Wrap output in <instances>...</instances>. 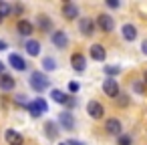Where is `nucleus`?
Returning a JSON list of instances; mask_svg holds the SVG:
<instances>
[{
	"label": "nucleus",
	"mask_w": 147,
	"mask_h": 145,
	"mask_svg": "<svg viewBox=\"0 0 147 145\" xmlns=\"http://www.w3.org/2000/svg\"><path fill=\"white\" fill-rule=\"evenodd\" d=\"M105 4H107V8H119V6H121L119 0H107Z\"/></svg>",
	"instance_id": "7c9ffc66"
},
{
	"label": "nucleus",
	"mask_w": 147,
	"mask_h": 145,
	"mask_svg": "<svg viewBox=\"0 0 147 145\" xmlns=\"http://www.w3.org/2000/svg\"><path fill=\"white\" fill-rule=\"evenodd\" d=\"M89 57H91L93 61H97V63H103V61L107 59V51H105V47H103V45L95 42V45H91V47H89Z\"/></svg>",
	"instance_id": "dca6fc26"
},
{
	"label": "nucleus",
	"mask_w": 147,
	"mask_h": 145,
	"mask_svg": "<svg viewBox=\"0 0 147 145\" xmlns=\"http://www.w3.org/2000/svg\"><path fill=\"white\" fill-rule=\"evenodd\" d=\"M28 87L34 91V93H45L47 89H51V79H49V75L40 69V71H30V75H28Z\"/></svg>",
	"instance_id": "f257e3e1"
},
{
	"label": "nucleus",
	"mask_w": 147,
	"mask_h": 145,
	"mask_svg": "<svg viewBox=\"0 0 147 145\" xmlns=\"http://www.w3.org/2000/svg\"><path fill=\"white\" fill-rule=\"evenodd\" d=\"M143 83L147 85V71H145V75H143Z\"/></svg>",
	"instance_id": "c9c22d12"
},
{
	"label": "nucleus",
	"mask_w": 147,
	"mask_h": 145,
	"mask_svg": "<svg viewBox=\"0 0 147 145\" xmlns=\"http://www.w3.org/2000/svg\"><path fill=\"white\" fill-rule=\"evenodd\" d=\"M105 131H107L109 135H113V137H119V135L123 133V123H121L117 117H109V119L105 121Z\"/></svg>",
	"instance_id": "4468645a"
},
{
	"label": "nucleus",
	"mask_w": 147,
	"mask_h": 145,
	"mask_svg": "<svg viewBox=\"0 0 147 145\" xmlns=\"http://www.w3.org/2000/svg\"><path fill=\"white\" fill-rule=\"evenodd\" d=\"M24 14V4H12V16H22Z\"/></svg>",
	"instance_id": "c85d7f7f"
},
{
	"label": "nucleus",
	"mask_w": 147,
	"mask_h": 145,
	"mask_svg": "<svg viewBox=\"0 0 147 145\" xmlns=\"http://www.w3.org/2000/svg\"><path fill=\"white\" fill-rule=\"evenodd\" d=\"M14 28H16V34L18 36H22V38H32V32H34V22L32 20H28V18H18L16 20V24H14Z\"/></svg>",
	"instance_id": "7ed1b4c3"
},
{
	"label": "nucleus",
	"mask_w": 147,
	"mask_h": 145,
	"mask_svg": "<svg viewBox=\"0 0 147 145\" xmlns=\"http://www.w3.org/2000/svg\"><path fill=\"white\" fill-rule=\"evenodd\" d=\"M97 28L101 30V32H113V28H115V20H113V16L111 14H107V12H101L99 16H97Z\"/></svg>",
	"instance_id": "0eeeda50"
},
{
	"label": "nucleus",
	"mask_w": 147,
	"mask_h": 145,
	"mask_svg": "<svg viewBox=\"0 0 147 145\" xmlns=\"http://www.w3.org/2000/svg\"><path fill=\"white\" fill-rule=\"evenodd\" d=\"M24 51H26L28 57H40L42 45H40V40H36V38H28V40H24Z\"/></svg>",
	"instance_id": "6ab92c4d"
},
{
	"label": "nucleus",
	"mask_w": 147,
	"mask_h": 145,
	"mask_svg": "<svg viewBox=\"0 0 147 145\" xmlns=\"http://www.w3.org/2000/svg\"><path fill=\"white\" fill-rule=\"evenodd\" d=\"M24 109L30 113L32 119H38V117H42L45 113H49V103H47L45 97H36L34 101H28V105H26Z\"/></svg>",
	"instance_id": "f03ea898"
},
{
	"label": "nucleus",
	"mask_w": 147,
	"mask_h": 145,
	"mask_svg": "<svg viewBox=\"0 0 147 145\" xmlns=\"http://www.w3.org/2000/svg\"><path fill=\"white\" fill-rule=\"evenodd\" d=\"M115 101H117V105H119V107H127V105H129V95L121 93V95H119Z\"/></svg>",
	"instance_id": "cd10ccee"
},
{
	"label": "nucleus",
	"mask_w": 147,
	"mask_h": 145,
	"mask_svg": "<svg viewBox=\"0 0 147 145\" xmlns=\"http://www.w3.org/2000/svg\"><path fill=\"white\" fill-rule=\"evenodd\" d=\"M77 24H79V32H81L83 36H93V34L97 32V22H95L91 16H81V18L77 20Z\"/></svg>",
	"instance_id": "20e7f679"
},
{
	"label": "nucleus",
	"mask_w": 147,
	"mask_h": 145,
	"mask_svg": "<svg viewBox=\"0 0 147 145\" xmlns=\"http://www.w3.org/2000/svg\"><path fill=\"white\" fill-rule=\"evenodd\" d=\"M8 65H10L14 71H18V73L28 71V63H26V59H24L22 55H18V53H10V55H8Z\"/></svg>",
	"instance_id": "1a4fd4ad"
},
{
	"label": "nucleus",
	"mask_w": 147,
	"mask_h": 145,
	"mask_svg": "<svg viewBox=\"0 0 147 145\" xmlns=\"http://www.w3.org/2000/svg\"><path fill=\"white\" fill-rule=\"evenodd\" d=\"M87 115L91 117V119H103L105 117V107H103V103L101 101H97V99H91L89 103H87Z\"/></svg>",
	"instance_id": "6e6552de"
},
{
	"label": "nucleus",
	"mask_w": 147,
	"mask_h": 145,
	"mask_svg": "<svg viewBox=\"0 0 147 145\" xmlns=\"http://www.w3.org/2000/svg\"><path fill=\"white\" fill-rule=\"evenodd\" d=\"M14 89H16V79L10 73H4L0 77V91L2 93H12Z\"/></svg>",
	"instance_id": "f3484780"
},
{
	"label": "nucleus",
	"mask_w": 147,
	"mask_h": 145,
	"mask_svg": "<svg viewBox=\"0 0 147 145\" xmlns=\"http://www.w3.org/2000/svg\"><path fill=\"white\" fill-rule=\"evenodd\" d=\"M67 145H87V143L79 141V139H67Z\"/></svg>",
	"instance_id": "2f4dec72"
},
{
	"label": "nucleus",
	"mask_w": 147,
	"mask_h": 145,
	"mask_svg": "<svg viewBox=\"0 0 147 145\" xmlns=\"http://www.w3.org/2000/svg\"><path fill=\"white\" fill-rule=\"evenodd\" d=\"M69 93H65V91H61V89H51V99L57 103V105H65L67 107V103H69Z\"/></svg>",
	"instance_id": "aec40b11"
},
{
	"label": "nucleus",
	"mask_w": 147,
	"mask_h": 145,
	"mask_svg": "<svg viewBox=\"0 0 147 145\" xmlns=\"http://www.w3.org/2000/svg\"><path fill=\"white\" fill-rule=\"evenodd\" d=\"M81 91V83L79 81H71L69 83V95H77Z\"/></svg>",
	"instance_id": "a878e982"
},
{
	"label": "nucleus",
	"mask_w": 147,
	"mask_h": 145,
	"mask_svg": "<svg viewBox=\"0 0 147 145\" xmlns=\"http://www.w3.org/2000/svg\"><path fill=\"white\" fill-rule=\"evenodd\" d=\"M2 22H4V18H2V16H0V24H2Z\"/></svg>",
	"instance_id": "4c0bfd02"
},
{
	"label": "nucleus",
	"mask_w": 147,
	"mask_h": 145,
	"mask_svg": "<svg viewBox=\"0 0 147 145\" xmlns=\"http://www.w3.org/2000/svg\"><path fill=\"white\" fill-rule=\"evenodd\" d=\"M133 143V139H131V135H127V133H121L119 137H117V145H131Z\"/></svg>",
	"instance_id": "393cba45"
},
{
	"label": "nucleus",
	"mask_w": 147,
	"mask_h": 145,
	"mask_svg": "<svg viewBox=\"0 0 147 145\" xmlns=\"http://www.w3.org/2000/svg\"><path fill=\"white\" fill-rule=\"evenodd\" d=\"M57 67H59V65H57V59H55V57H45V59H42V71H45L47 75L53 73V71H57Z\"/></svg>",
	"instance_id": "4be33fe9"
},
{
	"label": "nucleus",
	"mask_w": 147,
	"mask_h": 145,
	"mask_svg": "<svg viewBox=\"0 0 147 145\" xmlns=\"http://www.w3.org/2000/svg\"><path fill=\"white\" fill-rule=\"evenodd\" d=\"M133 91H135L137 95H143V93H145V83H143V81H135V83H133Z\"/></svg>",
	"instance_id": "bb28decb"
},
{
	"label": "nucleus",
	"mask_w": 147,
	"mask_h": 145,
	"mask_svg": "<svg viewBox=\"0 0 147 145\" xmlns=\"http://www.w3.org/2000/svg\"><path fill=\"white\" fill-rule=\"evenodd\" d=\"M121 34H123V38L127 40V42H133L135 38H137V28H135V24H123L121 26Z\"/></svg>",
	"instance_id": "412c9836"
},
{
	"label": "nucleus",
	"mask_w": 147,
	"mask_h": 145,
	"mask_svg": "<svg viewBox=\"0 0 147 145\" xmlns=\"http://www.w3.org/2000/svg\"><path fill=\"white\" fill-rule=\"evenodd\" d=\"M6 73V65H4V61H0V77H2Z\"/></svg>",
	"instance_id": "72a5a7b5"
},
{
	"label": "nucleus",
	"mask_w": 147,
	"mask_h": 145,
	"mask_svg": "<svg viewBox=\"0 0 147 145\" xmlns=\"http://www.w3.org/2000/svg\"><path fill=\"white\" fill-rule=\"evenodd\" d=\"M8 49V45H6V40H0V51H6Z\"/></svg>",
	"instance_id": "f704fd0d"
},
{
	"label": "nucleus",
	"mask_w": 147,
	"mask_h": 145,
	"mask_svg": "<svg viewBox=\"0 0 147 145\" xmlns=\"http://www.w3.org/2000/svg\"><path fill=\"white\" fill-rule=\"evenodd\" d=\"M103 71H105V75H107L109 79H115V77L121 73V67H117V65H105Z\"/></svg>",
	"instance_id": "b1692460"
},
{
	"label": "nucleus",
	"mask_w": 147,
	"mask_h": 145,
	"mask_svg": "<svg viewBox=\"0 0 147 145\" xmlns=\"http://www.w3.org/2000/svg\"><path fill=\"white\" fill-rule=\"evenodd\" d=\"M51 42H53V47H57V49H67L69 47V34L65 32V30H55L53 34H51Z\"/></svg>",
	"instance_id": "2eb2a0df"
},
{
	"label": "nucleus",
	"mask_w": 147,
	"mask_h": 145,
	"mask_svg": "<svg viewBox=\"0 0 147 145\" xmlns=\"http://www.w3.org/2000/svg\"><path fill=\"white\" fill-rule=\"evenodd\" d=\"M34 28H38L40 32L53 34V32H55V22H53V18H51L49 14H38L36 20H34Z\"/></svg>",
	"instance_id": "423d86ee"
},
{
	"label": "nucleus",
	"mask_w": 147,
	"mask_h": 145,
	"mask_svg": "<svg viewBox=\"0 0 147 145\" xmlns=\"http://www.w3.org/2000/svg\"><path fill=\"white\" fill-rule=\"evenodd\" d=\"M4 139L8 145H24V135L16 129H6L4 131Z\"/></svg>",
	"instance_id": "a211bd4d"
},
{
	"label": "nucleus",
	"mask_w": 147,
	"mask_h": 145,
	"mask_svg": "<svg viewBox=\"0 0 147 145\" xmlns=\"http://www.w3.org/2000/svg\"><path fill=\"white\" fill-rule=\"evenodd\" d=\"M141 53H143V55L147 57V38H145V40L141 42Z\"/></svg>",
	"instance_id": "473e14b6"
},
{
	"label": "nucleus",
	"mask_w": 147,
	"mask_h": 145,
	"mask_svg": "<svg viewBox=\"0 0 147 145\" xmlns=\"http://www.w3.org/2000/svg\"><path fill=\"white\" fill-rule=\"evenodd\" d=\"M71 67L75 73H85L87 71V57L83 53H73L71 55Z\"/></svg>",
	"instance_id": "ddd939ff"
},
{
	"label": "nucleus",
	"mask_w": 147,
	"mask_h": 145,
	"mask_svg": "<svg viewBox=\"0 0 147 145\" xmlns=\"http://www.w3.org/2000/svg\"><path fill=\"white\" fill-rule=\"evenodd\" d=\"M42 131H45V137H47V139H51V141H57V139H59V135H61V127H59V123H57V121H53V119L45 121Z\"/></svg>",
	"instance_id": "f8f14e48"
},
{
	"label": "nucleus",
	"mask_w": 147,
	"mask_h": 145,
	"mask_svg": "<svg viewBox=\"0 0 147 145\" xmlns=\"http://www.w3.org/2000/svg\"><path fill=\"white\" fill-rule=\"evenodd\" d=\"M103 93L107 95V97H111V99H117L119 95H121V87H119V83H117V79H105L103 81Z\"/></svg>",
	"instance_id": "9d476101"
},
{
	"label": "nucleus",
	"mask_w": 147,
	"mask_h": 145,
	"mask_svg": "<svg viewBox=\"0 0 147 145\" xmlns=\"http://www.w3.org/2000/svg\"><path fill=\"white\" fill-rule=\"evenodd\" d=\"M61 12H63V16H65V20H77L79 18V14H81V10H79V6L75 4V2H63V6H61Z\"/></svg>",
	"instance_id": "9b49d317"
},
{
	"label": "nucleus",
	"mask_w": 147,
	"mask_h": 145,
	"mask_svg": "<svg viewBox=\"0 0 147 145\" xmlns=\"http://www.w3.org/2000/svg\"><path fill=\"white\" fill-rule=\"evenodd\" d=\"M0 16H2V18L12 16V4L6 2V0H0Z\"/></svg>",
	"instance_id": "5701e85b"
},
{
	"label": "nucleus",
	"mask_w": 147,
	"mask_h": 145,
	"mask_svg": "<svg viewBox=\"0 0 147 145\" xmlns=\"http://www.w3.org/2000/svg\"><path fill=\"white\" fill-rule=\"evenodd\" d=\"M77 103H79V101H77V97H75V95H71V97H69V103H67V111L75 109V107H77Z\"/></svg>",
	"instance_id": "c756f323"
},
{
	"label": "nucleus",
	"mask_w": 147,
	"mask_h": 145,
	"mask_svg": "<svg viewBox=\"0 0 147 145\" xmlns=\"http://www.w3.org/2000/svg\"><path fill=\"white\" fill-rule=\"evenodd\" d=\"M57 123H59L61 131H73V129H75V125H77V121H75V115H73L71 111H67V109L59 113V117H57Z\"/></svg>",
	"instance_id": "39448f33"
},
{
	"label": "nucleus",
	"mask_w": 147,
	"mask_h": 145,
	"mask_svg": "<svg viewBox=\"0 0 147 145\" xmlns=\"http://www.w3.org/2000/svg\"><path fill=\"white\" fill-rule=\"evenodd\" d=\"M59 145H67V141H61V143H59Z\"/></svg>",
	"instance_id": "e433bc0d"
}]
</instances>
